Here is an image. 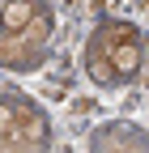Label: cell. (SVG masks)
I'll return each instance as SVG.
<instances>
[{
    "label": "cell",
    "instance_id": "1",
    "mask_svg": "<svg viewBox=\"0 0 149 153\" xmlns=\"http://www.w3.org/2000/svg\"><path fill=\"white\" fill-rule=\"evenodd\" d=\"M98 43L107 51V60L111 68H115V76H136L141 72V60H145V51H141V34L136 26H128V22H115V26H102L98 30Z\"/></svg>",
    "mask_w": 149,
    "mask_h": 153
},
{
    "label": "cell",
    "instance_id": "2",
    "mask_svg": "<svg viewBox=\"0 0 149 153\" xmlns=\"http://www.w3.org/2000/svg\"><path fill=\"white\" fill-rule=\"evenodd\" d=\"M0 64L4 68H39L43 64V51H34L22 30H4L0 26Z\"/></svg>",
    "mask_w": 149,
    "mask_h": 153
},
{
    "label": "cell",
    "instance_id": "3",
    "mask_svg": "<svg viewBox=\"0 0 149 153\" xmlns=\"http://www.w3.org/2000/svg\"><path fill=\"white\" fill-rule=\"evenodd\" d=\"M34 13H43V0H4L0 26H4V30H26L34 22Z\"/></svg>",
    "mask_w": 149,
    "mask_h": 153
},
{
    "label": "cell",
    "instance_id": "4",
    "mask_svg": "<svg viewBox=\"0 0 149 153\" xmlns=\"http://www.w3.org/2000/svg\"><path fill=\"white\" fill-rule=\"evenodd\" d=\"M85 72H89L94 85H111V81H115V68H111V60H107V51H102L98 38H94L89 51H85Z\"/></svg>",
    "mask_w": 149,
    "mask_h": 153
},
{
    "label": "cell",
    "instance_id": "5",
    "mask_svg": "<svg viewBox=\"0 0 149 153\" xmlns=\"http://www.w3.org/2000/svg\"><path fill=\"white\" fill-rule=\"evenodd\" d=\"M51 30H55V22H51V13H34V22L22 30V38L34 47V51H43L47 47V38H51Z\"/></svg>",
    "mask_w": 149,
    "mask_h": 153
},
{
    "label": "cell",
    "instance_id": "6",
    "mask_svg": "<svg viewBox=\"0 0 149 153\" xmlns=\"http://www.w3.org/2000/svg\"><path fill=\"white\" fill-rule=\"evenodd\" d=\"M17 132V102L0 98V136H13Z\"/></svg>",
    "mask_w": 149,
    "mask_h": 153
}]
</instances>
